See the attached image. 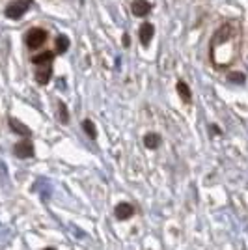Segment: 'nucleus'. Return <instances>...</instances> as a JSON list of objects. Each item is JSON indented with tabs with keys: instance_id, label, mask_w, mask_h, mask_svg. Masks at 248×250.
I'll list each match as a JSON object with an SVG mask.
<instances>
[{
	"instance_id": "39448f33",
	"label": "nucleus",
	"mask_w": 248,
	"mask_h": 250,
	"mask_svg": "<svg viewBox=\"0 0 248 250\" xmlns=\"http://www.w3.org/2000/svg\"><path fill=\"white\" fill-rule=\"evenodd\" d=\"M153 36H155V26L151 24V22H144L142 26H140V32H138V38H140V43L147 47L151 40H153Z\"/></svg>"
},
{
	"instance_id": "ddd939ff",
	"label": "nucleus",
	"mask_w": 248,
	"mask_h": 250,
	"mask_svg": "<svg viewBox=\"0 0 248 250\" xmlns=\"http://www.w3.org/2000/svg\"><path fill=\"white\" fill-rule=\"evenodd\" d=\"M58 120L63 125L69 124V110H67V106H65L63 101H58Z\"/></svg>"
},
{
	"instance_id": "f03ea898",
	"label": "nucleus",
	"mask_w": 248,
	"mask_h": 250,
	"mask_svg": "<svg viewBox=\"0 0 248 250\" xmlns=\"http://www.w3.org/2000/svg\"><path fill=\"white\" fill-rule=\"evenodd\" d=\"M47 38H49L47 30H43V28H32V30L26 34L24 43H26V47H28L30 51H34V49H40L43 43L47 42Z\"/></svg>"
},
{
	"instance_id": "dca6fc26",
	"label": "nucleus",
	"mask_w": 248,
	"mask_h": 250,
	"mask_svg": "<svg viewBox=\"0 0 248 250\" xmlns=\"http://www.w3.org/2000/svg\"><path fill=\"white\" fill-rule=\"evenodd\" d=\"M211 133H215V135H222V131L218 129L217 125H211Z\"/></svg>"
},
{
	"instance_id": "0eeeda50",
	"label": "nucleus",
	"mask_w": 248,
	"mask_h": 250,
	"mask_svg": "<svg viewBox=\"0 0 248 250\" xmlns=\"http://www.w3.org/2000/svg\"><path fill=\"white\" fill-rule=\"evenodd\" d=\"M8 124H10V129L15 133V135H21V136H24V138H30V135H32L30 129L22 124V122H19L17 118H10Z\"/></svg>"
},
{
	"instance_id": "a211bd4d",
	"label": "nucleus",
	"mask_w": 248,
	"mask_h": 250,
	"mask_svg": "<svg viewBox=\"0 0 248 250\" xmlns=\"http://www.w3.org/2000/svg\"><path fill=\"white\" fill-rule=\"evenodd\" d=\"M43 250H56V249H52V247H49V249H43Z\"/></svg>"
},
{
	"instance_id": "2eb2a0df",
	"label": "nucleus",
	"mask_w": 248,
	"mask_h": 250,
	"mask_svg": "<svg viewBox=\"0 0 248 250\" xmlns=\"http://www.w3.org/2000/svg\"><path fill=\"white\" fill-rule=\"evenodd\" d=\"M227 81L233 84H245V81H247V77L243 73H229L227 75Z\"/></svg>"
},
{
	"instance_id": "f3484780",
	"label": "nucleus",
	"mask_w": 248,
	"mask_h": 250,
	"mask_svg": "<svg viewBox=\"0 0 248 250\" xmlns=\"http://www.w3.org/2000/svg\"><path fill=\"white\" fill-rule=\"evenodd\" d=\"M129 43H131V40H129V34H124V47H129Z\"/></svg>"
},
{
	"instance_id": "4468645a",
	"label": "nucleus",
	"mask_w": 248,
	"mask_h": 250,
	"mask_svg": "<svg viewBox=\"0 0 248 250\" xmlns=\"http://www.w3.org/2000/svg\"><path fill=\"white\" fill-rule=\"evenodd\" d=\"M83 129H84V133L90 136L92 140H95V138H97V129H95V124H93L92 120H84Z\"/></svg>"
},
{
	"instance_id": "f8f14e48",
	"label": "nucleus",
	"mask_w": 248,
	"mask_h": 250,
	"mask_svg": "<svg viewBox=\"0 0 248 250\" xmlns=\"http://www.w3.org/2000/svg\"><path fill=\"white\" fill-rule=\"evenodd\" d=\"M54 45H56V52H58V54H65V52L69 51V45H71V42H69V38H67V36L60 34V36H56V42H54Z\"/></svg>"
},
{
	"instance_id": "f257e3e1",
	"label": "nucleus",
	"mask_w": 248,
	"mask_h": 250,
	"mask_svg": "<svg viewBox=\"0 0 248 250\" xmlns=\"http://www.w3.org/2000/svg\"><path fill=\"white\" fill-rule=\"evenodd\" d=\"M32 8V0H11L10 4L6 6L4 15L11 19V21H19L22 15Z\"/></svg>"
},
{
	"instance_id": "20e7f679",
	"label": "nucleus",
	"mask_w": 248,
	"mask_h": 250,
	"mask_svg": "<svg viewBox=\"0 0 248 250\" xmlns=\"http://www.w3.org/2000/svg\"><path fill=\"white\" fill-rule=\"evenodd\" d=\"M114 215H116L118 220H127L135 215V208H133L129 202H120V204L116 206V209H114Z\"/></svg>"
},
{
	"instance_id": "9d476101",
	"label": "nucleus",
	"mask_w": 248,
	"mask_h": 250,
	"mask_svg": "<svg viewBox=\"0 0 248 250\" xmlns=\"http://www.w3.org/2000/svg\"><path fill=\"white\" fill-rule=\"evenodd\" d=\"M176 90L183 103H190V101H192V92H190V88H188V84H186L185 81H177Z\"/></svg>"
},
{
	"instance_id": "423d86ee",
	"label": "nucleus",
	"mask_w": 248,
	"mask_h": 250,
	"mask_svg": "<svg viewBox=\"0 0 248 250\" xmlns=\"http://www.w3.org/2000/svg\"><path fill=\"white\" fill-rule=\"evenodd\" d=\"M131 11H133V15H136V17H145L151 11V4L147 0H133Z\"/></svg>"
},
{
	"instance_id": "9b49d317",
	"label": "nucleus",
	"mask_w": 248,
	"mask_h": 250,
	"mask_svg": "<svg viewBox=\"0 0 248 250\" xmlns=\"http://www.w3.org/2000/svg\"><path fill=\"white\" fill-rule=\"evenodd\" d=\"M161 142H163V138H161V135H157V133H147L144 136V146L147 149H157V147L161 146Z\"/></svg>"
},
{
	"instance_id": "6e6552de",
	"label": "nucleus",
	"mask_w": 248,
	"mask_h": 250,
	"mask_svg": "<svg viewBox=\"0 0 248 250\" xmlns=\"http://www.w3.org/2000/svg\"><path fill=\"white\" fill-rule=\"evenodd\" d=\"M51 77H52V63L51 65H40V69L36 71V83L49 84Z\"/></svg>"
},
{
	"instance_id": "1a4fd4ad",
	"label": "nucleus",
	"mask_w": 248,
	"mask_h": 250,
	"mask_svg": "<svg viewBox=\"0 0 248 250\" xmlns=\"http://www.w3.org/2000/svg\"><path fill=\"white\" fill-rule=\"evenodd\" d=\"M52 60H54V52H52V51H43V52L36 54V56L32 58V63L40 67V65H51Z\"/></svg>"
},
{
	"instance_id": "7ed1b4c3",
	"label": "nucleus",
	"mask_w": 248,
	"mask_h": 250,
	"mask_svg": "<svg viewBox=\"0 0 248 250\" xmlns=\"http://www.w3.org/2000/svg\"><path fill=\"white\" fill-rule=\"evenodd\" d=\"M13 153L19 157V159H32V157L36 155L34 144H32L28 138H26V140H21V142H17V144L13 146Z\"/></svg>"
}]
</instances>
